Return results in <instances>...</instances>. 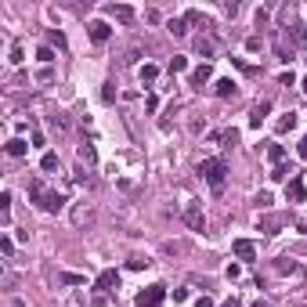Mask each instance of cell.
Returning <instances> with one entry per match:
<instances>
[{
  "label": "cell",
  "instance_id": "28",
  "mask_svg": "<svg viewBox=\"0 0 307 307\" xmlns=\"http://www.w3.org/2000/svg\"><path fill=\"white\" fill-rule=\"evenodd\" d=\"M22 58H25V47H22V44H15V47H11V62H15V65H18V62H22Z\"/></svg>",
  "mask_w": 307,
  "mask_h": 307
},
{
  "label": "cell",
  "instance_id": "29",
  "mask_svg": "<svg viewBox=\"0 0 307 307\" xmlns=\"http://www.w3.org/2000/svg\"><path fill=\"white\" fill-rule=\"evenodd\" d=\"M184 65H188V62H184V58H181V54H177V58H174V62H170V72H184Z\"/></svg>",
  "mask_w": 307,
  "mask_h": 307
},
{
  "label": "cell",
  "instance_id": "3",
  "mask_svg": "<svg viewBox=\"0 0 307 307\" xmlns=\"http://www.w3.org/2000/svg\"><path fill=\"white\" fill-rule=\"evenodd\" d=\"M286 224H289L286 213H260V217H257V228H260L264 235H278Z\"/></svg>",
  "mask_w": 307,
  "mask_h": 307
},
{
  "label": "cell",
  "instance_id": "33",
  "mask_svg": "<svg viewBox=\"0 0 307 307\" xmlns=\"http://www.w3.org/2000/svg\"><path fill=\"white\" fill-rule=\"evenodd\" d=\"M94 307H108V296H101V293H98V296H94Z\"/></svg>",
  "mask_w": 307,
  "mask_h": 307
},
{
  "label": "cell",
  "instance_id": "31",
  "mask_svg": "<svg viewBox=\"0 0 307 307\" xmlns=\"http://www.w3.org/2000/svg\"><path fill=\"white\" fill-rule=\"evenodd\" d=\"M163 249H166V253H184V242H166Z\"/></svg>",
  "mask_w": 307,
  "mask_h": 307
},
{
  "label": "cell",
  "instance_id": "23",
  "mask_svg": "<svg viewBox=\"0 0 307 307\" xmlns=\"http://www.w3.org/2000/svg\"><path fill=\"white\" fill-rule=\"evenodd\" d=\"M267 159L278 166V163H282V145H271V148H267Z\"/></svg>",
  "mask_w": 307,
  "mask_h": 307
},
{
  "label": "cell",
  "instance_id": "21",
  "mask_svg": "<svg viewBox=\"0 0 307 307\" xmlns=\"http://www.w3.org/2000/svg\"><path fill=\"white\" fill-rule=\"evenodd\" d=\"M94 159H98V156H94V148H91V145H80V163H87V166H91Z\"/></svg>",
  "mask_w": 307,
  "mask_h": 307
},
{
  "label": "cell",
  "instance_id": "34",
  "mask_svg": "<svg viewBox=\"0 0 307 307\" xmlns=\"http://www.w3.org/2000/svg\"><path fill=\"white\" fill-rule=\"evenodd\" d=\"M196 307H213V300H210V296H199V300H196Z\"/></svg>",
  "mask_w": 307,
  "mask_h": 307
},
{
  "label": "cell",
  "instance_id": "32",
  "mask_svg": "<svg viewBox=\"0 0 307 307\" xmlns=\"http://www.w3.org/2000/svg\"><path fill=\"white\" fill-rule=\"evenodd\" d=\"M62 282H65V286H80L83 278H80V275H62Z\"/></svg>",
  "mask_w": 307,
  "mask_h": 307
},
{
  "label": "cell",
  "instance_id": "19",
  "mask_svg": "<svg viewBox=\"0 0 307 307\" xmlns=\"http://www.w3.org/2000/svg\"><path fill=\"white\" fill-rule=\"evenodd\" d=\"M293 127H296V116L289 112V116H282V120H278V127H275V130H278V134H286V130H293Z\"/></svg>",
  "mask_w": 307,
  "mask_h": 307
},
{
  "label": "cell",
  "instance_id": "17",
  "mask_svg": "<svg viewBox=\"0 0 307 307\" xmlns=\"http://www.w3.org/2000/svg\"><path fill=\"white\" fill-rule=\"evenodd\" d=\"M275 271H282V275H300V264H289V257H282V260L275 264Z\"/></svg>",
  "mask_w": 307,
  "mask_h": 307
},
{
  "label": "cell",
  "instance_id": "8",
  "mask_svg": "<svg viewBox=\"0 0 307 307\" xmlns=\"http://www.w3.org/2000/svg\"><path fill=\"white\" fill-rule=\"evenodd\" d=\"M286 196H289L293 203H303V199H307V184H303L300 177H293V181H286Z\"/></svg>",
  "mask_w": 307,
  "mask_h": 307
},
{
  "label": "cell",
  "instance_id": "26",
  "mask_svg": "<svg viewBox=\"0 0 307 307\" xmlns=\"http://www.w3.org/2000/svg\"><path fill=\"white\" fill-rule=\"evenodd\" d=\"M0 210H4V220H8V213H11V191H4V196H0Z\"/></svg>",
  "mask_w": 307,
  "mask_h": 307
},
{
  "label": "cell",
  "instance_id": "20",
  "mask_svg": "<svg viewBox=\"0 0 307 307\" xmlns=\"http://www.w3.org/2000/svg\"><path fill=\"white\" fill-rule=\"evenodd\" d=\"M170 33H174V36H184V33H188V18H174V22H170Z\"/></svg>",
  "mask_w": 307,
  "mask_h": 307
},
{
  "label": "cell",
  "instance_id": "36",
  "mask_svg": "<svg viewBox=\"0 0 307 307\" xmlns=\"http://www.w3.org/2000/svg\"><path fill=\"white\" fill-rule=\"evenodd\" d=\"M224 307H239V300H235V296H232V300H228V303H224Z\"/></svg>",
  "mask_w": 307,
  "mask_h": 307
},
{
  "label": "cell",
  "instance_id": "6",
  "mask_svg": "<svg viewBox=\"0 0 307 307\" xmlns=\"http://www.w3.org/2000/svg\"><path fill=\"white\" fill-rule=\"evenodd\" d=\"M72 224H76V228H87V224H94V206H87V203H76V206H72Z\"/></svg>",
  "mask_w": 307,
  "mask_h": 307
},
{
  "label": "cell",
  "instance_id": "22",
  "mask_svg": "<svg viewBox=\"0 0 307 307\" xmlns=\"http://www.w3.org/2000/svg\"><path fill=\"white\" fill-rule=\"evenodd\" d=\"M51 127H54V130H69V120H65V112H58V116H51Z\"/></svg>",
  "mask_w": 307,
  "mask_h": 307
},
{
  "label": "cell",
  "instance_id": "27",
  "mask_svg": "<svg viewBox=\"0 0 307 307\" xmlns=\"http://www.w3.org/2000/svg\"><path fill=\"white\" fill-rule=\"evenodd\" d=\"M0 253H4V257H11V253H15V242H11L8 235H4V239H0Z\"/></svg>",
  "mask_w": 307,
  "mask_h": 307
},
{
  "label": "cell",
  "instance_id": "7",
  "mask_svg": "<svg viewBox=\"0 0 307 307\" xmlns=\"http://www.w3.org/2000/svg\"><path fill=\"white\" fill-rule=\"evenodd\" d=\"M94 289L105 296V293H112V289H120V275L116 271H101L98 275V282H94Z\"/></svg>",
  "mask_w": 307,
  "mask_h": 307
},
{
  "label": "cell",
  "instance_id": "30",
  "mask_svg": "<svg viewBox=\"0 0 307 307\" xmlns=\"http://www.w3.org/2000/svg\"><path fill=\"white\" fill-rule=\"evenodd\" d=\"M145 108H148V112H156V108H159V98H156V94H148V98H145Z\"/></svg>",
  "mask_w": 307,
  "mask_h": 307
},
{
  "label": "cell",
  "instance_id": "35",
  "mask_svg": "<svg viewBox=\"0 0 307 307\" xmlns=\"http://www.w3.org/2000/svg\"><path fill=\"white\" fill-rule=\"evenodd\" d=\"M296 152H300V156H307V137H303V141L296 145Z\"/></svg>",
  "mask_w": 307,
  "mask_h": 307
},
{
  "label": "cell",
  "instance_id": "13",
  "mask_svg": "<svg viewBox=\"0 0 307 307\" xmlns=\"http://www.w3.org/2000/svg\"><path fill=\"white\" fill-rule=\"evenodd\" d=\"M108 15L116 18V22H134V8H127V4H120V8L112 4V8H108Z\"/></svg>",
  "mask_w": 307,
  "mask_h": 307
},
{
  "label": "cell",
  "instance_id": "37",
  "mask_svg": "<svg viewBox=\"0 0 307 307\" xmlns=\"http://www.w3.org/2000/svg\"><path fill=\"white\" fill-rule=\"evenodd\" d=\"M300 91H303V94H307V76H303V83H300Z\"/></svg>",
  "mask_w": 307,
  "mask_h": 307
},
{
  "label": "cell",
  "instance_id": "39",
  "mask_svg": "<svg viewBox=\"0 0 307 307\" xmlns=\"http://www.w3.org/2000/svg\"><path fill=\"white\" fill-rule=\"evenodd\" d=\"M253 307H267V303H264V300H257V303H253Z\"/></svg>",
  "mask_w": 307,
  "mask_h": 307
},
{
  "label": "cell",
  "instance_id": "5",
  "mask_svg": "<svg viewBox=\"0 0 307 307\" xmlns=\"http://www.w3.org/2000/svg\"><path fill=\"white\" fill-rule=\"evenodd\" d=\"M184 224L191 228V232H203V228H206V217H203V206L199 203H188L184 206Z\"/></svg>",
  "mask_w": 307,
  "mask_h": 307
},
{
  "label": "cell",
  "instance_id": "1",
  "mask_svg": "<svg viewBox=\"0 0 307 307\" xmlns=\"http://www.w3.org/2000/svg\"><path fill=\"white\" fill-rule=\"evenodd\" d=\"M29 199L40 206V210H47V213H58L65 206V199L58 196V191H51L44 181H29Z\"/></svg>",
  "mask_w": 307,
  "mask_h": 307
},
{
  "label": "cell",
  "instance_id": "10",
  "mask_svg": "<svg viewBox=\"0 0 307 307\" xmlns=\"http://www.w3.org/2000/svg\"><path fill=\"white\" fill-rule=\"evenodd\" d=\"M267 112H271V101H257V105H253V112H249V127H260Z\"/></svg>",
  "mask_w": 307,
  "mask_h": 307
},
{
  "label": "cell",
  "instance_id": "2",
  "mask_svg": "<svg viewBox=\"0 0 307 307\" xmlns=\"http://www.w3.org/2000/svg\"><path fill=\"white\" fill-rule=\"evenodd\" d=\"M199 174H203V181L213 191H224V181H228V163L224 159H203L199 163Z\"/></svg>",
  "mask_w": 307,
  "mask_h": 307
},
{
  "label": "cell",
  "instance_id": "14",
  "mask_svg": "<svg viewBox=\"0 0 307 307\" xmlns=\"http://www.w3.org/2000/svg\"><path fill=\"white\" fill-rule=\"evenodd\" d=\"M196 51H199L203 58H213V51H217V44H213V36H199V40H196Z\"/></svg>",
  "mask_w": 307,
  "mask_h": 307
},
{
  "label": "cell",
  "instance_id": "12",
  "mask_svg": "<svg viewBox=\"0 0 307 307\" xmlns=\"http://www.w3.org/2000/svg\"><path fill=\"white\" fill-rule=\"evenodd\" d=\"M108 33H112V29H108V22H91V40H94V44H105V40H108Z\"/></svg>",
  "mask_w": 307,
  "mask_h": 307
},
{
  "label": "cell",
  "instance_id": "4",
  "mask_svg": "<svg viewBox=\"0 0 307 307\" xmlns=\"http://www.w3.org/2000/svg\"><path fill=\"white\" fill-rule=\"evenodd\" d=\"M166 300V286H148L137 293V307H163Z\"/></svg>",
  "mask_w": 307,
  "mask_h": 307
},
{
  "label": "cell",
  "instance_id": "9",
  "mask_svg": "<svg viewBox=\"0 0 307 307\" xmlns=\"http://www.w3.org/2000/svg\"><path fill=\"white\" fill-rule=\"evenodd\" d=\"M232 249H235V257H239V260H253V257H257V246H253L249 239H235V242H232Z\"/></svg>",
  "mask_w": 307,
  "mask_h": 307
},
{
  "label": "cell",
  "instance_id": "24",
  "mask_svg": "<svg viewBox=\"0 0 307 307\" xmlns=\"http://www.w3.org/2000/svg\"><path fill=\"white\" fill-rule=\"evenodd\" d=\"M36 58H40L44 65H51V62H54V51H51V47H40V51H36Z\"/></svg>",
  "mask_w": 307,
  "mask_h": 307
},
{
  "label": "cell",
  "instance_id": "11",
  "mask_svg": "<svg viewBox=\"0 0 307 307\" xmlns=\"http://www.w3.org/2000/svg\"><path fill=\"white\" fill-rule=\"evenodd\" d=\"M210 76H213V69H210V65L203 62V65H199L196 72H191V87H206V83H210Z\"/></svg>",
  "mask_w": 307,
  "mask_h": 307
},
{
  "label": "cell",
  "instance_id": "38",
  "mask_svg": "<svg viewBox=\"0 0 307 307\" xmlns=\"http://www.w3.org/2000/svg\"><path fill=\"white\" fill-rule=\"evenodd\" d=\"M11 307H25V303H22V300H15V303H11Z\"/></svg>",
  "mask_w": 307,
  "mask_h": 307
},
{
  "label": "cell",
  "instance_id": "25",
  "mask_svg": "<svg viewBox=\"0 0 307 307\" xmlns=\"http://www.w3.org/2000/svg\"><path fill=\"white\" fill-rule=\"evenodd\" d=\"M156 76H159V69H156V65H145V69H141V80H148V83L156 80Z\"/></svg>",
  "mask_w": 307,
  "mask_h": 307
},
{
  "label": "cell",
  "instance_id": "16",
  "mask_svg": "<svg viewBox=\"0 0 307 307\" xmlns=\"http://www.w3.org/2000/svg\"><path fill=\"white\" fill-rule=\"evenodd\" d=\"M25 152H29V145H25L22 137H11V141H8V156L18 159V156H25Z\"/></svg>",
  "mask_w": 307,
  "mask_h": 307
},
{
  "label": "cell",
  "instance_id": "18",
  "mask_svg": "<svg viewBox=\"0 0 307 307\" xmlns=\"http://www.w3.org/2000/svg\"><path fill=\"white\" fill-rule=\"evenodd\" d=\"M40 166L51 174V170H58V156H54V152H44V159H40Z\"/></svg>",
  "mask_w": 307,
  "mask_h": 307
},
{
  "label": "cell",
  "instance_id": "15",
  "mask_svg": "<svg viewBox=\"0 0 307 307\" xmlns=\"http://www.w3.org/2000/svg\"><path fill=\"white\" fill-rule=\"evenodd\" d=\"M213 94H217V98H232V94H235V83H232V80H217V83H213Z\"/></svg>",
  "mask_w": 307,
  "mask_h": 307
}]
</instances>
